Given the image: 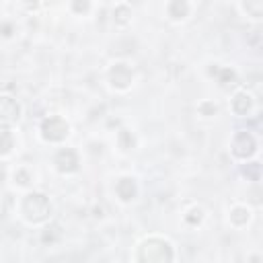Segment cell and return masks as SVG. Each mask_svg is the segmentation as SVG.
I'll return each mask as SVG.
<instances>
[{
	"label": "cell",
	"instance_id": "5",
	"mask_svg": "<svg viewBox=\"0 0 263 263\" xmlns=\"http://www.w3.org/2000/svg\"><path fill=\"white\" fill-rule=\"evenodd\" d=\"M21 117V105L10 95H0V125H12Z\"/></svg>",
	"mask_w": 263,
	"mask_h": 263
},
{
	"label": "cell",
	"instance_id": "8",
	"mask_svg": "<svg viewBox=\"0 0 263 263\" xmlns=\"http://www.w3.org/2000/svg\"><path fill=\"white\" fill-rule=\"evenodd\" d=\"M189 12H191V6L187 0H168L166 2V16L175 23L185 21L189 16Z\"/></svg>",
	"mask_w": 263,
	"mask_h": 263
},
{
	"label": "cell",
	"instance_id": "3",
	"mask_svg": "<svg viewBox=\"0 0 263 263\" xmlns=\"http://www.w3.org/2000/svg\"><path fill=\"white\" fill-rule=\"evenodd\" d=\"M39 136L47 144H60L70 136V123L62 115H47L39 123Z\"/></svg>",
	"mask_w": 263,
	"mask_h": 263
},
{
	"label": "cell",
	"instance_id": "9",
	"mask_svg": "<svg viewBox=\"0 0 263 263\" xmlns=\"http://www.w3.org/2000/svg\"><path fill=\"white\" fill-rule=\"evenodd\" d=\"M12 183L18 187V189H29L33 185V173L31 168L27 166H16L14 175H12Z\"/></svg>",
	"mask_w": 263,
	"mask_h": 263
},
{
	"label": "cell",
	"instance_id": "10",
	"mask_svg": "<svg viewBox=\"0 0 263 263\" xmlns=\"http://www.w3.org/2000/svg\"><path fill=\"white\" fill-rule=\"evenodd\" d=\"M14 148V134L10 127L0 125V156H8Z\"/></svg>",
	"mask_w": 263,
	"mask_h": 263
},
{
	"label": "cell",
	"instance_id": "7",
	"mask_svg": "<svg viewBox=\"0 0 263 263\" xmlns=\"http://www.w3.org/2000/svg\"><path fill=\"white\" fill-rule=\"evenodd\" d=\"M115 197L121 203H132L138 197V183H136V179L129 177V175L119 177L115 181Z\"/></svg>",
	"mask_w": 263,
	"mask_h": 263
},
{
	"label": "cell",
	"instance_id": "11",
	"mask_svg": "<svg viewBox=\"0 0 263 263\" xmlns=\"http://www.w3.org/2000/svg\"><path fill=\"white\" fill-rule=\"evenodd\" d=\"M129 18H132V8L127 6V4H117L115 8H113V23H117V25H127L129 23Z\"/></svg>",
	"mask_w": 263,
	"mask_h": 263
},
{
	"label": "cell",
	"instance_id": "13",
	"mask_svg": "<svg viewBox=\"0 0 263 263\" xmlns=\"http://www.w3.org/2000/svg\"><path fill=\"white\" fill-rule=\"evenodd\" d=\"M236 218H242V224L249 220V210L245 208V205H234L232 210H230V222H238ZM238 226H240V222H238Z\"/></svg>",
	"mask_w": 263,
	"mask_h": 263
},
{
	"label": "cell",
	"instance_id": "14",
	"mask_svg": "<svg viewBox=\"0 0 263 263\" xmlns=\"http://www.w3.org/2000/svg\"><path fill=\"white\" fill-rule=\"evenodd\" d=\"M2 2H4V0H0V4H2Z\"/></svg>",
	"mask_w": 263,
	"mask_h": 263
},
{
	"label": "cell",
	"instance_id": "12",
	"mask_svg": "<svg viewBox=\"0 0 263 263\" xmlns=\"http://www.w3.org/2000/svg\"><path fill=\"white\" fill-rule=\"evenodd\" d=\"M183 220H185L187 224H191V226H197V224L203 220V210H201L199 205H193L191 210H187V214L183 216Z\"/></svg>",
	"mask_w": 263,
	"mask_h": 263
},
{
	"label": "cell",
	"instance_id": "4",
	"mask_svg": "<svg viewBox=\"0 0 263 263\" xmlns=\"http://www.w3.org/2000/svg\"><path fill=\"white\" fill-rule=\"evenodd\" d=\"M107 80H109V86L113 90L125 92L134 84V70L125 62H113L109 66V70H107Z\"/></svg>",
	"mask_w": 263,
	"mask_h": 263
},
{
	"label": "cell",
	"instance_id": "2",
	"mask_svg": "<svg viewBox=\"0 0 263 263\" xmlns=\"http://www.w3.org/2000/svg\"><path fill=\"white\" fill-rule=\"evenodd\" d=\"M49 214H51V201L45 193L29 191L18 201V216L27 224H41L49 218Z\"/></svg>",
	"mask_w": 263,
	"mask_h": 263
},
{
	"label": "cell",
	"instance_id": "1",
	"mask_svg": "<svg viewBox=\"0 0 263 263\" xmlns=\"http://www.w3.org/2000/svg\"><path fill=\"white\" fill-rule=\"evenodd\" d=\"M134 261H156V263H164V261H173L177 255H175V249H173V242L164 236H158V234H150V236H144L138 245H136V251H134Z\"/></svg>",
	"mask_w": 263,
	"mask_h": 263
},
{
	"label": "cell",
	"instance_id": "6",
	"mask_svg": "<svg viewBox=\"0 0 263 263\" xmlns=\"http://www.w3.org/2000/svg\"><path fill=\"white\" fill-rule=\"evenodd\" d=\"M78 152L76 150H72V148H60L58 152H55V156H53V166L60 171V173H64V175H68V173H74L76 168H78Z\"/></svg>",
	"mask_w": 263,
	"mask_h": 263
}]
</instances>
